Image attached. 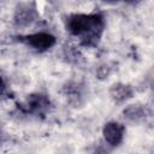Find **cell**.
I'll use <instances>...</instances> for the list:
<instances>
[{
  "label": "cell",
  "mask_w": 154,
  "mask_h": 154,
  "mask_svg": "<svg viewBox=\"0 0 154 154\" xmlns=\"http://www.w3.org/2000/svg\"><path fill=\"white\" fill-rule=\"evenodd\" d=\"M103 137L111 146H118L124 137V126L116 122H109L103 126Z\"/></svg>",
  "instance_id": "obj_3"
},
{
  "label": "cell",
  "mask_w": 154,
  "mask_h": 154,
  "mask_svg": "<svg viewBox=\"0 0 154 154\" xmlns=\"http://www.w3.org/2000/svg\"><path fill=\"white\" fill-rule=\"evenodd\" d=\"M102 1H106V2H116V1H120V0H102Z\"/></svg>",
  "instance_id": "obj_7"
},
{
  "label": "cell",
  "mask_w": 154,
  "mask_h": 154,
  "mask_svg": "<svg viewBox=\"0 0 154 154\" xmlns=\"http://www.w3.org/2000/svg\"><path fill=\"white\" fill-rule=\"evenodd\" d=\"M48 106V100L43 95H32L28 100V108L30 111H41Z\"/></svg>",
  "instance_id": "obj_4"
},
{
  "label": "cell",
  "mask_w": 154,
  "mask_h": 154,
  "mask_svg": "<svg viewBox=\"0 0 154 154\" xmlns=\"http://www.w3.org/2000/svg\"><path fill=\"white\" fill-rule=\"evenodd\" d=\"M102 26V18L97 14H75L67 20V30L76 36H96Z\"/></svg>",
  "instance_id": "obj_1"
},
{
  "label": "cell",
  "mask_w": 154,
  "mask_h": 154,
  "mask_svg": "<svg viewBox=\"0 0 154 154\" xmlns=\"http://www.w3.org/2000/svg\"><path fill=\"white\" fill-rule=\"evenodd\" d=\"M113 90H114V97L116 99H126V97H129V95H130V90H129V88L128 87H124V85H122V87H119V85H114V88H113Z\"/></svg>",
  "instance_id": "obj_5"
},
{
  "label": "cell",
  "mask_w": 154,
  "mask_h": 154,
  "mask_svg": "<svg viewBox=\"0 0 154 154\" xmlns=\"http://www.w3.org/2000/svg\"><path fill=\"white\" fill-rule=\"evenodd\" d=\"M24 41L36 51H47L55 45V37L48 32H36L24 37Z\"/></svg>",
  "instance_id": "obj_2"
},
{
  "label": "cell",
  "mask_w": 154,
  "mask_h": 154,
  "mask_svg": "<svg viewBox=\"0 0 154 154\" xmlns=\"http://www.w3.org/2000/svg\"><path fill=\"white\" fill-rule=\"evenodd\" d=\"M4 89H5V83H4V79H2L1 76H0V93H2Z\"/></svg>",
  "instance_id": "obj_6"
}]
</instances>
